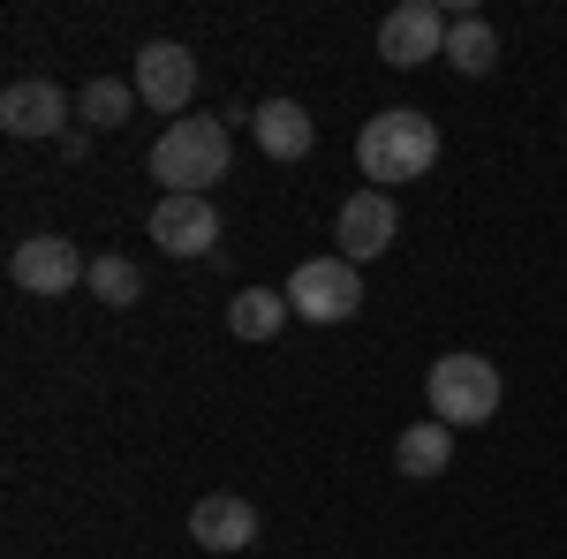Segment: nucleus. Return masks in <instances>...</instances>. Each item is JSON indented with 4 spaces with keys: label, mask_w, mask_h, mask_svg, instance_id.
<instances>
[{
    "label": "nucleus",
    "mask_w": 567,
    "mask_h": 559,
    "mask_svg": "<svg viewBox=\"0 0 567 559\" xmlns=\"http://www.w3.org/2000/svg\"><path fill=\"white\" fill-rule=\"evenodd\" d=\"M189 537H197L205 552H250V545H258V507L235 499V491H205V499L189 507Z\"/></svg>",
    "instance_id": "9d476101"
},
{
    "label": "nucleus",
    "mask_w": 567,
    "mask_h": 559,
    "mask_svg": "<svg viewBox=\"0 0 567 559\" xmlns=\"http://www.w3.org/2000/svg\"><path fill=\"white\" fill-rule=\"evenodd\" d=\"M0 130L8 136H69V91L23 76V84L0 91Z\"/></svg>",
    "instance_id": "1a4fd4ad"
},
{
    "label": "nucleus",
    "mask_w": 567,
    "mask_h": 559,
    "mask_svg": "<svg viewBox=\"0 0 567 559\" xmlns=\"http://www.w3.org/2000/svg\"><path fill=\"white\" fill-rule=\"evenodd\" d=\"M8 272H16V288H23V296H69L76 280H91L84 250H76L69 235H31V242H16Z\"/></svg>",
    "instance_id": "423d86ee"
},
{
    "label": "nucleus",
    "mask_w": 567,
    "mask_h": 559,
    "mask_svg": "<svg viewBox=\"0 0 567 559\" xmlns=\"http://www.w3.org/2000/svg\"><path fill=\"white\" fill-rule=\"evenodd\" d=\"M439 159V122L432 114H416V106H386V114H371L363 136H355V167L371 189H401V182H416V174H432Z\"/></svg>",
    "instance_id": "f257e3e1"
},
{
    "label": "nucleus",
    "mask_w": 567,
    "mask_h": 559,
    "mask_svg": "<svg viewBox=\"0 0 567 559\" xmlns=\"http://www.w3.org/2000/svg\"><path fill=\"white\" fill-rule=\"evenodd\" d=\"M333 242H341V258H349V265L393 250V197H386V189H355L349 205H341V219H333Z\"/></svg>",
    "instance_id": "9b49d317"
},
{
    "label": "nucleus",
    "mask_w": 567,
    "mask_h": 559,
    "mask_svg": "<svg viewBox=\"0 0 567 559\" xmlns=\"http://www.w3.org/2000/svg\"><path fill=\"white\" fill-rule=\"evenodd\" d=\"M288 310L310 318V325H349L355 310H363V272H355L341 250H333V258L296 265V280H288Z\"/></svg>",
    "instance_id": "20e7f679"
},
{
    "label": "nucleus",
    "mask_w": 567,
    "mask_h": 559,
    "mask_svg": "<svg viewBox=\"0 0 567 559\" xmlns=\"http://www.w3.org/2000/svg\"><path fill=\"white\" fill-rule=\"evenodd\" d=\"M130 99H136V84L91 76V84H84V99H76V114H84L91 130H122V122H130Z\"/></svg>",
    "instance_id": "f3484780"
},
{
    "label": "nucleus",
    "mask_w": 567,
    "mask_h": 559,
    "mask_svg": "<svg viewBox=\"0 0 567 559\" xmlns=\"http://www.w3.org/2000/svg\"><path fill=\"white\" fill-rule=\"evenodd\" d=\"M258 144H265V159H303L310 144H318V122H310L296 99H272V106H258Z\"/></svg>",
    "instance_id": "f8f14e48"
},
{
    "label": "nucleus",
    "mask_w": 567,
    "mask_h": 559,
    "mask_svg": "<svg viewBox=\"0 0 567 559\" xmlns=\"http://www.w3.org/2000/svg\"><path fill=\"white\" fill-rule=\"evenodd\" d=\"M424 401H432V424L446 431H477L499 416V371L484 363V355H470V348H454V355H439L432 379H424Z\"/></svg>",
    "instance_id": "7ed1b4c3"
},
{
    "label": "nucleus",
    "mask_w": 567,
    "mask_h": 559,
    "mask_svg": "<svg viewBox=\"0 0 567 559\" xmlns=\"http://www.w3.org/2000/svg\"><path fill=\"white\" fill-rule=\"evenodd\" d=\"M227 167H235L227 122H205V114L167 122V136L152 144V182H159L167 197H205L213 182H227Z\"/></svg>",
    "instance_id": "f03ea898"
},
{
    "label": "nucleus",
    "mask_w": 567,
    "mask_h": 559,
    "mask_svg": "<svg viewBox=\"0 0 567 559\" xmlns=\"http://www.w3.org/2000/svg\"><path fill=\"white\" fill-rule=\"evenodd\" d=\"M136 99L144 106H159V114H182L189 106V91H197V61H189V45L175 39H152L144 53H136Z\"/></svg>",
    "instance_id": "0eeeda50"
},
{
    "label": "nucleus",
    "mask_w": 567,
    "mask_h": 559,
    "mask_svg": "<svg viewBox=\"0 0 567 559\" xmlns=\"http://www.w3.org/2000/svg\"><path fill=\"white\" fill-rule=\"evenodd\" d=\"M492 61H499V31L484 23V15H454L446 23V69H462V76H492Z\"/></svg>",
    "instance_id": "ddd939ff"
},
{
    "label": "nucleus",
    "mask_w": 567,
    "mask_h": 559,
    "mask_svg": "<svg viewBox=\"0 0 567 559\" xmlns=\"http://www.w3.org/2000/svg\"><path fill=\"white\" fill-rule=\"evenodd\" d=\"M84 288L106 302V310H130V302L144 296V265H136V258H114V250H106V258H91V280H84Z\"/></svg>",
    "instance_id": "dca6fc26"
},
{
    "label": "nucleus",
    "mask_w": 567,
    "mask_h": 559,
    "mask_svg": "<svg viewBox=\"0 0 567 559\" xmlns=\"http://www.w3.org/2000/svg\"><path fill=\"white\" fill-rule=\"evenodd\" d=\"M446 8L432 0H401L386 23H379V61L386 69H424V61H446Z\"/></svg>",
    "instance_id": "39448f33"
},
{
    "label": "nucleus",
    "mask_w": 567,
    "mask_h": 559,
    "mask_svg": "<svg viewBox=\"0 0 567 559\" xmlns=\"http://www.w3.org/2000/svg\"><path fill=\"white\" fill-rule=\"evenodd\" d=\"M152 242L167 258H213V242H219L213 197H159L152 205Z\"/></svg>",
    "instance_id": "6e6552de"
},
{
    "label": "nucleus",
    "mask_w": 567,
    "mask_h": 559,
    "mask_svg": "<svg viewBox=\"0 0 567 559\" xmlns=\"http://www.w3.org/2000/svg\"><path fill=\"white\" fill-rule=\"evenodd\" d=\"M393 462H401V476H439L446 462H454V431L446 424H409L401 438H393Z\"/></svg>",
    "instance_id": "2eb2a0df"
},
{
    "label": "nucleus",
    "mask_w": 567,
    "mask_h": 559,
    "mask_svg": "<svg viewBox=\"0 0 567 559\" xmlns=\"http://www.w3.org/2000/svg\"><path fill=\"white\" fill-rule=\"evenodd\" d=\"M288 325V296L280 288H243V296L227 302V333L235 341H272Z\"/></svg>",
    "instance_id": "4468645a"
}]
</instances>
